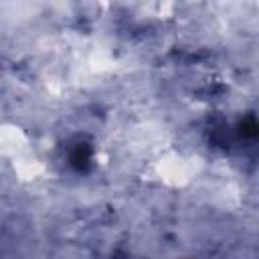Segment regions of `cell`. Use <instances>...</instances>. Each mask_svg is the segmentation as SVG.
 <instances>
[{"instance_id":"1","label":"cell","mask_w":259,"mask_h":259,"mask_svg":"<svg viewBox=\"0 0 259 259\" xmlns=\"http://www.w3.org/2000/svg\"><path fill=\"white\" fill-rule=\"evenodd\" d=\"M204 170V160L188 150L180 148H168L162 154L156 156V160L150 166V172L154 180H158L162 186L172 190L188 188Z\"/></svg>"},{"instance_id":"2","label":"cell","mask_w":259,"mask_h":259,"mask_svg":"<svg viewBox=\"0 0 259 259\" xmlns=\"http://www.w3.org/2000/svg\"><path fill=\"white\" fill-rule=\"evenodd\" d=\"M30 134L14 121H0V160H6L8 164L32 150Z\"/></svg>"},{"instance_id":"3","label":"cell","mask_w":259,"mask_h":259,"mask_svg":"<svg viewBox=\"0 0 259 259\" xmlns=\"http://www.w3.org/2000/svg\"><path fill=\"white\" fill-rule=\"evenodd\" d=\"M10 170L16 176V180H20L24 184H36V182L45 180L47 174H49L47 162L38 154H34L32 150H28L26 154L14 158L10 162Z\"/></svg>"}]
</instances>
